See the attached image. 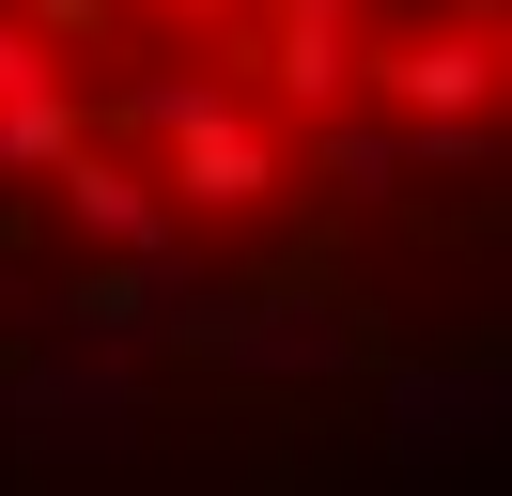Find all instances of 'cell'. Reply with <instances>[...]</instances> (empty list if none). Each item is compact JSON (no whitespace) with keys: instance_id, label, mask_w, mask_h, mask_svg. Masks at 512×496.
Instances as JSON below:
<instances>
[{"instance_id":"cell-1","label":"cell","mask_w":512,"mask_h":496,"mask_svg":"<svg viewBox=\"0 0 512 496\" xmlns=\"http://www.w3.org/2000/svg\"><path fill=\"white\" fill-rule=\"evenodd\" d=\"M497 171V0H0V310L78 341L419 310Z\"/></svg>"}]
</instances>
